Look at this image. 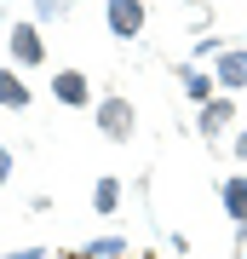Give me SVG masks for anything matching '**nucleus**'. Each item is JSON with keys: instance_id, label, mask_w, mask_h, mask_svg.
I'll return each instance as SVG.
<instances>
[{"instance_id": "1", "label": "nucleus", "mask_w": 247, "mask_h": 259, "mask_svg": "<svg viewBox=\"0 0 247 259\" xmlns=\"http://www.w3.org/2000/svg\"><path fill=\"white\" fill-rule=\"evenodd\" d=\"M98 133L110 144H127L132 133H138V110H132V98H98Z\"/></svg>"}, {"instance_id": "2", "label": "nucleus", "mask_w": 247, "mask_h": 259, "mask_svg": "<svg viewBox=\"0 0 247 259\" xmlns=\"http://www.w3.org/2000/svg\"><path fill=\"white\" fill-rule=\"evenodd\" d=\"M104 18H110V35L115 40H132L138 29H144V0H110Z\"/></svg>"}, {"instance_id": "3", "label": "nucleus", "mask_w": 247, "mask_h": 259, "mask_svg": "<svg viewBox=\"0 0 247 259\" xmlns=\"http://www.w3.org/2000/svg\"><path fill=\"white\" fill-rule=\"evenodd\" d=\"M12 58H18V64H40V58H46V40H40L35 23H18V29H12Z\"/></svg>"}, {"instance_id": "4", "label": "nucleus", "mask_w": 247, "mask_h": 259, "mask_svg": "<svg viewBox=\"0 0 247 259\" xmlns=\"http://www.w3.org/2000/svg\"><path fill=\"white\" fill-rule=\"evenodd\" d=\"M52 98L69 104V110H81V104H86V75L81 69H58L52 75Z\"/></svg>"}, {"instance_id": "5", "label": "nucleus", "mask_w": 247, "mask_h": 259, "mask_svg": "<svg viewBox=\"0 0 247 259\" xmlns=\"http://www.w3.org/2000/svg\"><path fill=\"white\" fill-rule=\"evenodd\" d=\"M213 81L230 87V93H236V87H247V52H219V75H213Z\"/></svg>"}, {"instance_id": "6", "label": "nucleus", "mask_w": 247, "mask_h": 259, "mask_svg": "<svg viewBox=\"0 0 247 259\" xmlns=\"http://www.w3.org/2000/svg\"><path fill=\"white\" fill-rule=\"evenodd\" d=\"M230 121H236V104H230V93H224V98H207V104H202V133H224Z\"/></svg>"}, {"instance_id": "7", "label": "nucleus", "mask_w": 247, "mask_h": 259, "mask_svg": "<svg viewBox=\"0 0 247 259\" xmlns=\"http://www.w3.org/2000/svg\"><path fill=\"white\" fill-rule=\"evenodd\" d=\"M0 104L6 110H29V87H23L18 69H0Z\"/></svg>"}, {"instance_id": "8", "label": "nucleus", "mask_w": 247, "mask_h": 259, "mask_svg": "<svg viewBox=\"0 0 247 259\" xmlns=\"http://www.w3.org/2000/svg\"><path fill=\"white\" fill-rule=\"evenodd\" d=\"M224 207H230V219L247 225V179H224Z\"/></svg>"}, {"instance_id": "9", "label": "nucleus", "mask_w": 247, "mask_h": 259, "mask_svg": "<svg viewBox=\"0 0 247 259\" xmlns=\"http://www.w3.org/2000/svg\"><path fill=\"white\" fill-rule=\"evenodd\" d=\"M92 202H98V213H115V202H121V179H98Z\"/></svg>"}, {"instance_id": "10", "label": "nucleus", "mask_w": 247, "mask_h": 259, "mask_svg": "<svg viewBox=\"0 0 247 259\" xmlns=\"http://www.w3.org/2000/svg\"><path fill=\"white\" fill-rule=\"evenodd\" d=\"M213 87H219V81H207V75H195V69H184V93H190V98H213Z\"/></svg>"}, {"instance_id": "11", "label": "nucleus", "mask_w": 247, "mask_h": 259, "mask_svg": "<svg viewBox=\"0 0 247 259\" xmlns=\"http://www.w3.org/2000/svg\"><path fill=\"white\" fill-rule=\"evenodd\" d=\"M115 253H121V242H115V236H110V242H92V248H86V259H115Z\"/></svg>"}, {"instance_id": "12", "label": "nucleus", "mask_w": 247, "mask_h": 259, "mask_svg": "<svg viewBox=\"0 0 247 259\" xmlns=\"http://www.w3.org/2000/svg\"><path fill=\"white\" fill-rule=\"evenodd\" d=\"M6 179H12V156H6V144H0V190H6Z\"/></svg>"}, {"instance_id": "13", "label": "nucleus", "mask_w": 247, "mask_h": 259, "mask_svg": "<svg viewBox=\"0 0 247 259\" xmlns=\"http://www.w3.org/2000/svg\"><path fill=\"white\" fill-rule=\"evenodd\" d=\"M6 259H40V248H23V253H6Z\"/></svg>"}, {"instance_id": "14", "label": "nucleus", "mask_w": 247, "mask_h": 259, "mask_svg": "<svg viewBox=\"0 0 247 259\" xmlns=\"http://www.w3.org/2000/svg\"><path fill=\"white\" fill-rule=\"evenodd\" d=\"M236 150H241V156H247V133H241V139H236Z\"/></svg>"}, {"instance_id": "15", "label": "nucleus", "mask_w": 247, "mask_h": 259, "mask_svg": "<svg viewBox=\"0 0 247 259\" xmlns=\"http://www.w3.org/2000/svg\"><path fill=\"white\" fill-rule=\"evenodd\" d=\"M40 259H69V253H40Z\"/></svg>"}]
</instances>
